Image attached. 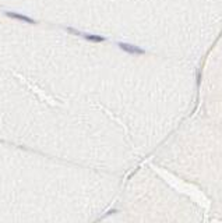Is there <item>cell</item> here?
Segmentation results:
<instances>
[{
	"instance_id": "6da1fadb",
	"label": "cell",
	"mask_w": 222,
	"mask_h": 223,
	"mask_svg": "<svg viewBox=\"0 0 222 223\" xmlns=\"http://www.w3.org/2000/svg\"><path fill=\"white\" fill-rule=\"evenodd\" d=\"M119 46L122 48V50H124L127 53H131V54H144L145 50L141 49V48H137L134 45H128V43H119Z\"/></svg>"
},
{
	"instance_id": "7a4b0ae2",
	"label": "cell",
	"mask_w": 222,
	"mask_h": 223,
	"mask_svg": "<svg viewBox=\"0 0 222 223\" xmlns=\"http://www.w3.org/2000/svg\"><path fill=\"white\" fill-rule=\"evenodd\" d=\"M87 39L92 41V42H104L105 41L102 36H96V35H87Z\"/></svg>"
}]
</instances>
